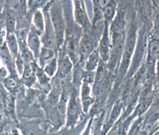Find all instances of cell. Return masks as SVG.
Instances as JSON below:
<instances>
[{"mask_svg":"<svg viewBox=\"0 0 159 135\" xmlns=\"http://www.w3.org/2000/svg\"><path fill=\"white\" fill-rule=\"evenodd\" d=\"M16 16L15 12L11 10H8L5 15V26L7 34H15L16 31Z\"/></svg>","mask_w":159,"mask_h":135,"instance_id":"24","label":"cell"},{"mask_svg":"<svg viewBox=\"0 0 159 135\" xmlns=\"http://www.w3.org/2000/svg\"><path fill=\"white\" fill-rule=\"evenodd\" d=\"M74 5V20L83 33L90 32L92 28V23L89 20L86 13L85 2L83 1H75Z\"/></svg>","mask_w":159,"mask_h":135,"instance_id":"9","label":"cell"},{"mask_svg":"<svg viewBox=\"0 0 159 135\" xmlns=\"http://www.w3.org/2000/svg\"><path fill=\"white\" fill-rule=\"evenodd\" d=\"M95 72L96 71H86V70L83 82L87 83V84L91 85L92 87H93L94 80H95Z\"/></svg>","mask_w":159,"mask_h":135,"instance_id":"28","label":"cell"},{"mask_svg":"<svg viewBox=\"0 0 159 135\" xmlns=\"http://www.w3.org/2000/svg\"><path fill=\"white\" fill-rule=\"evenodd\" d=\"M125 13L126 5L124 2H118V10L114 20L109 26V34L111 44L114 45L121 38L125 36Z\"/></svg>","mask_w":159,"mask_h":135,"instance_id":"5","label":"cell"},{"mask_svg":"<svg viewBox=\"0 0 159 135\" xmlns=\"http://www.w3.org/2000/svg\"><path fill=\"white\" fill-rule=\"evenodd\" d=\"M154 86L155 88L159 90V59L156 63L155 67V78H154Z\"/></svg>","mask_w":159,"mask_h":135,"instance_id":"29","label":"cell"},{"mask_svg":"<svg viewBox=\"0 0 159 135\" xmlns=\"http://www.w3.org/2000/svg\"><path fill=\"white\" fill-rule=\"evenodd\" d=\"M138 23H137L135 17L133 18L132 22L129 25V30L125 34V47H124L123 54H122V59L120 62L119 67L118 69L116 75L114 77V83H113L112 95L113 104L117 101L116 98L118 97L119 90H121L122 84L125 81L127 72L130 66L131 59L133 56L134 51L135 49V46L137 43V37H138Z\"/></svg>","mask_w":159,"mask_h":135,"instance_id":"1","label":"cell"},{"mask_svg":"<svg viewBox=\"0 0 159 135\" xmlns=\"http://www.w3.org/2000/svg\"><path fill=\"white\" fill-rule=\"evenodd\" d=\"M6 44L13 58L16 59L20 55V51H19V43H18L15 33L6 34Z\"/></svg>","mask_w":159,"mask_h":135,"instance_id":"23","label":"cell"},{"mask_svg":"<svg viewBox=\"0 0 159 135\" xmlns=\"http://www.w3.org/2000/svg\"><path fill=\"white\" fill-rule=\"evenodd\" d=\"M43 70L50 79H52L53 77L56 75L57 72H58V58H57V56L53 58L51 62H48L44 66Z\"/></svg>","mask_w":159,"mask_h":135,"instance_id":"25","label":"cell"},{"mask_svg":"<svg viewBox=\"0 0 159 135\" xmlns=\"http://www.w3.org/2000/svg\"><path fill=\"white\" fill-rule=\"evenodd\" d=\"M92 120H93V118H90V120H89L88 124L86 127L85 128L84 131H83V134L82 135H90V130H91V126H92Z\"/></svg>","mask_w":159,"mask_h":135,"instance_id":"30","label":"cell"},{"mask_svg":"<svg viewBox=\"0 0 159 135\" xmlns=\"http://www.w3.org/2000/svg\"><path fill=\"white\" fill-rule=\"evenodd\" d=\"M31 21V26H34L36 31L41 36L44 31V29H45V18H44L43 10L39 9L36 11H34V14H32Z\"/></svg>","mask_w":159,"mask_h":135,"instance_id":"20","label":"cell"},{"mask_svg":"<svg viewBox=\"0 0 159 135\" xmlns=\"http://www.w3.org/2000/svg\"><path fill=\"white\" fill-rule=\"evenodd\" d=\"M31 67L34 72V74L36 76V79L39 82L40 87H41L42 90L45 94H48L51 92V79L46 74L43 68L40 67L39 66V64L36 62V61H34L30 63Z\"/></svg>","mask_w":159,"mask_h":135,"instance_id":"13","label":"cell"},{"mask_svg":"<svg viewBox=\"0 0 159 135\" xmlns=\"http://www.w3.org/2000/svg\"><path fill=\"white\" fill-rule=\"evenodd\" d=\"M159 59V38L149 36L147 51H146L145 67H146V76L145 79L155 78L156 63Z\"/></svg>","mask_w":159,"mask_h":135,"instance_id":"6","label":"cell"},{"mask_svg":"<svg viewBox=\"0 0 159 135\" xmlns=\"http://www.w3.org/2000/svg\"><path fill=\"white\" fill-rule=\"evenodd\" d=\"M143 124V116L137 118L133 121L125 135H139Z\"/></svg>","mask_w":159,"mask_h":135,"instance_id":"26","label":"cell"},{"mask_svg":"<svg viewBox=\"0 0 159 135\" xmlns=\"http://www.w3.org/2000/svg\"><path fill=\"white\" fill-rule=\"evenodd\" d=\"M118 10V2L116 1H108L107 4L103 8V20L105 24L110 26L114 20Z\"/></svg>","mask_w":159,"mask_h":135,"instance_id":"17","label":"cell"},{"mask_svg":"<svg viewBox=\"0 0 159 135\" xmlns=\"http://www.w3.org/2000/svg\"><path fill=\"white\" fill-rule=\"evenodd\" d=\"M22 135H43V129L40 122L37 121H26L18 124Z\"/></svg>","mask_w":159,"mask_h":135,"instance_id":"15","label":"cell"},{"mask_svg":"<svg viewBox=\"0 0 159 135\" xmlns=\"http://www.w3.org/2000/svg\"><path fill=\"white\" fill-rule=\"evenodd\" d=\"M0 118H1V115H0Z\"/></svg>","mask_w":159,"mask_h":135,"instance_id":"32","label":"cell"},{"mask_svg":"<svg viewBox=\"0 0 159 135\" xmlns=\"http://www.w3.org/2000/svg\"><path fill=\"white\" fill-rule=\"evenodd\" d=\"M57 51L51 50L50 48H47L45 47H42L41 51H40L39 56L38 58V62L39 66L41 68H44V66L47 65L48 62H51L53 58L57 56Z\"/></svg>","mask_w":159,"mask_h":135,"instance_id":"19","label":"cell"},{"mask_svg":"<svg viewBox=\"0 0 159 135\" xmlns=\"http://www.w3.org/2000/svg\"><path fill=\"white\" fill-rule=\"evenodd\" d=\"M3 42V34H2V31H0V50L2 47V46L4 45Z\"/></svg>","mask_w":159,"mask_h":135,"instance_id":"31","label":"cell"},{"mask_svg":"<svg viewBox=\"0 0 159 135\" xmlns=\"http://www.w3.org/2000/svg\"><path fill=\"white\" fill-rule=\"evenodd\" d=\"M101 58H100L99 52L98 50V47L86 58L84 63L85 70L86 71H96L98 67Z\"/></svg>","mask_w":159,"mask_h":135,"instance_id":"21","label":"cell"},{"mask_svg":"<svg viewBox=\"0 0 159 135\" xmlns=\"http://www.w3.org/2000/svg\"><path fill=\"white\" fill-rule=\"evenodd\" d=\"M15 96L7 92L4 98V115L12 122H17L16 118V105Z\"/></svg>","mask_w":159,"mask_h":135,"instance_id":"16","label":"cell"},{"mask_svg":"<svg viewBox=\"0 0 159 135\" xmlns=\"http://www.w3.org/2000/svg\"><path fill=\"white\" fill-rule=\"evenodd\" d=\"M2 86L8 93L16 96V94L19 92V79L17 76L10 74L2 81Z\"/></svg>","mask_w":159,"mask_h":135,"instance_id":"18","label":"cell"},{"mask_svg":"<svg viewBox=\"0 0 159 135\" xmlns=\"http://www.w3.org/2000/svg\"><path fill=\"white\" fill-rule=\"evenodd\" d=\"M49 4H50V2H47V5L43 9L44 18H45V29H44L43 34L41 35L42 45L43 47L50 48V49L54 50L58 52L56 35H55V32H54V27L51 23L50 13H49Z\"/></svg>","mask_w":159,"mask_h":135,"instance_id":"7","label":"cell"},{"mask_svg":"<svg viewBox=\"0 0 159 135\" xmlns=\"http://www.w3.org/2000/svg\"><path fill=\"white\" fill-rule=\"evenodd\" d=\"M49 13H50L51 23H52L55 35H56L58 51V49L63 47L66 38V23L62 2H59V1L50 2Z\"/></svg>","mask_w":159,"mask_h":135,"instance_id":"3","label":"cell"},{"mask_svg":"<svg viewBox=\"0 0 159 135\" xmlns=\"http://www.w3.org/2000/svg\"><path fill=\"white\" fill-rule=\"evenodd\" d=\"M98 43L99 41L92 34L91 30L83 33L79 41V63H85L86 58L98 47Z\"/></svg>","mask_w":159,"mask_h":135,"instance_id":"8","label":"cell"},{"mask_svg":"<svg viewBox=\"0 0 159 135\" xmlns=\"http://www.w3.org/2000/svg\"><path fill=\"white\" fill-rule=\"evenodd\" d=\"M149 36H150V31L146 28H145L143 26H141L138 31L136 46H135L134 51L132 59H131L130 66H129L125 81L133 77L134 75L138 72V70L140 69L141 66L144 64L146 51H147Z\"/></svg>","mask_w":159,"mask_h":135,"instance_id":"2","label":"cell"},{"mask_svg":"<svg viewBox=\"0 0 159 135\" xmlns=\"http://www.w3.org/2000/svg\"><path fill=\"white\" fill-rule=\"evenodd\" d=\"M137 6L139 7V15L142 26L150 32L152 27V21H153V10L152 7V2L148 1H141L136 2Z\"/></svg>","mask_w":159,"mask_h":135,"instance_id":"11","label":"cell"},{"mask_svg":"<svg viewBox=\"0 0 159 135\" xmlns=\"http://www.w3.org/2000/svg\"><path fill=\"white\" fill-rule=\"evenodd\" d=\"M111 48H112V44H111V38L109 34V25L105 24L104 30L100 38L98 46V50L99 52L101 60L106 64L107 63L110 58Z\"/></svg>","mask_w":159,"mask_h":135,"instance_id":"12","label":"cell"},{"mask_svg":"<svg viewBox=\"0 0 159 135\" xmlns=\"http://www.w3.org/2000/svg\"><path fill=\"white\" fill-rule=\"evenodd\" d=\"M36 76L30 63H25L24 70L22 74V83L27 87H32L36 83Z\"/></svg>","mask_w":159,"mask_h":135,"instance_id":"22","label":"cell"},{"mask_svg":"<svg viewBox=\"0 0 159 135\" xmlns=\"http://www.w3.org/2000/svg\"><path fill=\"white\" fill-rule=\"evenodd\" d=\"M150 36L156 38H159V10L153 11L152 27L150 30Z\"/></svg>","mask_w":159,"mask_h":135,"instance_id":"27","label":"cell"},{"mask_svg":"<svg viewBox=\"0 0 159 135\" xmlns=\"http://www.w3.org/2000/svg\"><path fill=\"white\" fill-rule=\"evenodd\" d=\"M58 58V72L56 75L64 79H68L72 80V74H73L74 64L71 62L63 47L58 49L57 53Z\"/></svg>","mask_w":159,"mask_h":135,"instance_id":"10","label":"cell"},{"mask_svg":"<svg viewBox=\"0 0 159 135\" xmlns=\"http://www.w3.org/2000/svg\"><path fill=\"white\" fill-rule=\"evenodd\" d=\"M79 90H77L73 86L72 93L68 101L66 115V127L72 129L79 124L81 116L84 114L81 102ZM85 115V114H84Z\"/></svg>","mask_w":159,"mask_h":135,"instance_id":"4","label":"cell"},{"mask_svg":"<svg viewBox=\"0 0 159 135\" xmlns=\"http://www.w3.org/2000/svg\"><path fill=\"white\" fill-rule=\"evenodd\" d=\"M27 46H28V48L31 51L32 54L34 55L35 60L38 59V58L39 56L42 47H43L41 42V36L36 31L34 26H31V25H30L28 38H27Z\"/></svg>","mask_w":159,"mask_h":135,"instance_id":"14","label":"cell"}]
</instances>
